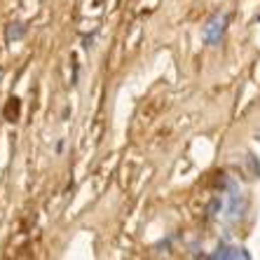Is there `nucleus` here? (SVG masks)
<instances>
[{
	"mask_svg": "<svg viewBox=\"0 0 260 260\" xmlns=\"http://www.w3.org/2000/svg\"><path fill=\"white\" fill-rule=\"evenodd\" d=\"M228 24H230V14H228V12H216L211 19H209V21H206V26H204V40L209 45L220 43V38H223Z\"/></svg>",
	"mask_w": 260,
	"mask_h": 260,
	"instance_id": "nucleus-1",
	"label": "nucleus"
},
{
	"mask_svg": "<svg viewBox=\"0 0 260 260\" xmlns=\"http://www.w3.org/2000/svg\"><path fill=\"white\" fill-rule=\"evenodd\" d=\"M246 211V202H244V194L239 192L237 183L230 181V190H228V218L235 220V218H242Z\"/></svg>",
	"mask_w": 260,
	"mask_h": 260,
	"instance_id": "nucleus-2",
	"label": "nucleus"
},
{
	"mask_svg": "<svg viewBox=\"0 0 260 260\" xmlns=\"http://www.w3.org/2000/svg\"><path fill=\"white\" fill-rule=\"evenodd\" d=\"M209 258L213 260H251V253H248L246 248L242 246H230V244H220V246L216 248V253H211Z\"/></svg>",
	"mask_w": 260,
	"mask_h": 260,
	"instance_id": "nucleus-3",
	"label": "nucleus"
},
{
	"mask_svg": "<svg viewBox=\"0 0 260 260\" xmlns=\"http://www.w3.org/2000/svg\"><path fill=\"white\" fill-rule=\"evenodd\" d=\"M24 33H26L24 24H10L7 26V40H19V38H24Z\"/></svg>",
	"mask_w": 260,
	"mask_h": 260,
	"instance_id": "nucleus-4",
	"label": "nucleus"
},
{
	"mask_svg": "<svg viewBox=\"0 0 260 260\" xmlns=\"http://www.w3.org/2000/svg\"><path fill=\"white\" fill-rule=\"evenodd\" d=\"M17 115H19V99H10V106H7V110H5V117L10 122H14Z\"/></svg>",
	"mask_w": 260,
	"mask_h": 260,
	"instance_id": "nucleus-5",
	"label": "nucleus"
}]
</instances>
